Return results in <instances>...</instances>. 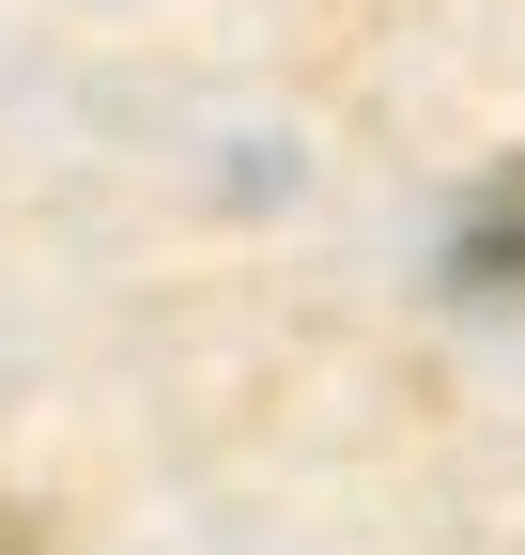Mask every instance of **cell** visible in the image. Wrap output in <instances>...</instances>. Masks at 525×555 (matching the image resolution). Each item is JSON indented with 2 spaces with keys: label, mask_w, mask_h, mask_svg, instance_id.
I'll return each instance as SVG.
<instances>
[{
  "label": "cell",
  "mask_w": 525,
  "mask_h": 555,
  "mask_svg": "<svg viewBox=\"0 0 525 555\" xmlns=\"http://www.w3.org/2000/svg\"><path fill=\"white\" fill-rule=\"evenodd\" d=\"M448 294H464V309H510L525 294V155L479 170V201L448 217Z\"/></svg>",
  "instance_id": "1"
}]
</instances>
